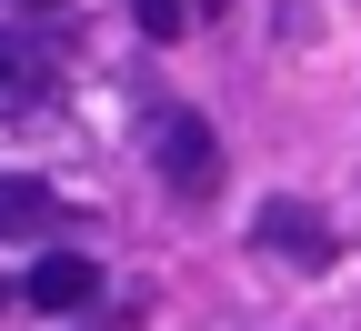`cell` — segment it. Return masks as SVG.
Returning a JSON list of instances; mask_svg holds the SVG:
<instances>
[{"mask_svg":"<svg viewBox=\"0 0 361 331\" xmlns=\"http://www.w3.org/2000/svg\"><path fill=\"white\" fill-rule=\"evenodd\" d=\"M141 140H151V171H161V191L171 201H211L221 191V131L191 111V101H171V90H141Z\"/></svg>","mask_w":361,"mask_h":331,"instance_id":"cell-1","label":"cell"},{"mask_svg":"<svg viewBox=\"0 0 361 331\" xmlns=\"http://www.w3.org/2000/svg\"><path fill=\"white\" fill-rule=\"evenodd\" d=\"M251 241H261V261H291V271H331V221L311 211V201H291V191H271V201L251 211Z\"/></svg>","mask_w":361,"mask_h":331,"instance_id":"cell-2","label":"cell"},{"mask_svg":"<svg viewBox=\"0 0 361 331\" xmlns=\"http://www.w3.org/2000/svg\"><path fill=\"white\" fill-rule=\"evenodd\" d=\"M20 301L30 311H90V301H101V261H80V251H40L30 261V281H20Z\"/></svg>","mask_w":361,"mask_h":331,"instance_id":"cell-3","label":"cell"},{"mask_svg":"<svg viewBox=\"0 0 361 331\" xmlns=\"http://www.w3.org/2000/svg\"><path fill=\"white\" fill-rule=\"evenodd\" d=\"M51 101V71H40L30 40H0V111H40Z\"/></svg>","mask_w":361,"mask_h":331,"instance_id":"cell-4","label":"cell"},{"mask_svg":"<svg viewBox=\"0 0 361 331\" xmlns=\"http://www.w3.org/2000/svg\"><path fill=\"white\" fill-rule=\"evenodd\" d=\"M71 201L61 191H40V181H0V231H61Z\"/></svg>","mask_w":361,"mask_h":331,"instance_id":"cell-5","label":"cell"},{"mask_svg":"<svg viewBox=\"0 0 361 331\" xmlns=\"http://www.w3.org/2000/svg\"><path fill=\"white\" fill-rule=\"evenodd\" d=\"M141 30L151 40H180V30H191V0H141Z\"/></svg>","mask_w":361,"mask_h":331,"instance_id":"cell-6","label":"cell"}]
</instances>
